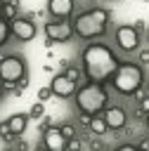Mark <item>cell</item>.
<instances>
[{"label": "cell", "mask_w": 149, "mask_h": 151, "mask_svg": "<svg viewBox=\"0 0 149 151\" xmlns=\"http://www.w3.org/2000/svg\"><path fill=\"white\" fill-rule=\"evenodd\" d=\"M80 59H83V73L88 76V80L90 83H102V85L111 80L114 71L121 64L118 57L102 42H90L83 50Z\"/></svg>", "instance_id": "obj_1"}, {"label": "cell", "mask_w": 149, "mask_h": 151, "mask_svg": "<svg viewBox=\"0 0 149 151\" xmlns=\"http://www.w3.org/2000/svg\"><path fill=\"white\" fill-rule=\"evenodd\" d=\"M73 33L83 40H95V38H102L106 33V26H109V12L104 7H92V9H85L80 12L73 21Z\"/></svg>", "instance_id": "obj_2"}, {"label": "cell", "mask_w": 149, "mask_h": 151, "mask_svg": "<svg viewBox=\"0 0 149 151\" xmlns=\"http://www.w3.org/2000/svg\"><path fill=\"white\" fill-rule=\"evenodd\" d=\"M114 90L118 94H125V97H132L135 92H140V87L144 85V71L140 64H132V61H121L118 68L114 71L111 80Z\"/></svg>", "instance_id": "obj_3"}, {"label": "cell", "mask_w": 149, "mask_h": 151, "mask_svg": "<svg viewBox=\"0 0 149 151\" xmlns=\"http://www.w3.org/2000/svg\"><path fill=\"white\" fill-rule=\"evenodd\" d=\"M106 104H109V92L104 90L102 83H88L80 90H76V106L80 109V113L97 116L106 109Z\"/></svg>", "instance_id": "obj_4"}, {"label": "cell", "mask_w": 149, "mask_h": 151, "mask_svg": "<svg viewBox=\"0 0 149 151\" xmlns=\"http://www.w3.org/2000/svg\"><path fill=\"white\" fill-rule=\"evenodd\" d=\"M24 76H26V64L21 57L7 54L0 59V80L5 83V87H14Z\"/></svg>", "instance_id": "obj_5"}, {"label": "cell", "mask_w": 149, "mask_h": 151, "mask_svg": "<svg viewBox=\"0 0 149 151\" xmlns=\"http://www.w3.org/2000/svg\"><path fill=\"white\" fill-rule=\"evenodd\" d=\"M45 35L50 42H66L73 35V26L69 19H52L45 24Z\"/></svg>", "instance_id": "obj_6"}, {"label": "cell", "mask_w": 149, "mask_h": 151, "mask_svg": "<svg viewBox=\"0 0 149 151\" xmlns=\"http://www.w3.org/2000/svg\"><path fill=\"white\" fill-rule=\"evenodd\" d=\"M9 35H14L21 42H28L35 38V24L26 17H14L9 19Z\"/></svg>", "instance_id": "obj_7"}, {"label": "cell", "mask_w": 149, "mask_h": 151, "mask_svg": "<svg viewBox=\"0 0 149 151\" xmlns=\"http://www.w3.org/2000/svg\"><path fill=\"white\" fill-rule=\"evenodd\" d=\"M116 45L123 52H132L140 47V31L137 26H118L116 28Z\"/></svg>", "instance_id": "obj_8"}, {"label": "cell", "mask_w": 149, "mask_h": 151, "mask_svg": "<svg viewBox=\"0 0 149 151\" xmlns=\"http://www.w3.org/2000/svg\"><path fill=\"white\" fill-rule=\"evenodd\" d=\"M76 87H78V83L69 80L64 73H57V76H52V80H50V90H52V94H54V97H61V99L73 97V94H76Z\"/></svg>", "instance_id": "obj_9"}, {"label": "cell", "mask_w": 149, "mask_h": 151, "mask_svg": "<svg viewBox=\"0 0 149 151\" xmlns=\"http://www.w3.org/2000/svg\"><path fill=\"white\" fill-rule=\"evenodd\" d=\"M102 118H104V123H106L109 130H123L125 123H128V113L121 106H106L102 111Z\"/></svg>", "instance_id": "obj_10"}, {"label": "cell", "mask_w": 149, "mask_h": 151, "mask_svg": "<svg viewBox=\"0 0 149 151\" xmlns=\"http://www.w3.org/2000/svg\"><path fill=\"white\" fill-rule=\"evenodd\" d=\"M43 144L47 146V151H66L69 139L61 134L59 127L50 125V127H45V132H43Z\"/></svg>", "instance_id": "obj_11"}, {"label": "cell", "mask_w": 149, "mask_h": 151, "mask_svg": "<svg viewBox=\"0 0 149 151\" xmlns=\"http://www.w3.org/2000/svg\"><path fill=\"white\" fill-rule=\"evenodd\" d=\"M47 12L52 19H69L73 14V0H47Z\"/></svg>", "instance_id": "obj_12"}, {"label": "cell", "mask_w": 149, "mask_h": 151, "mask_svg": "<svg viewBox=\"0 0 149 151\" xmlns=\"http://www.w3.org/2000/svg\"><path fill=\"white\" fill-rule=\"evenodd\" d=\"M26 125H28V113H12V116L5 120V127H7V132H9L12 137L24 134Z\"/></svg>", "instance_id": "obj_13"}, {"label": "cell", "mask_w": 149, "mask_h": 151, "mask_svg": "<svg viewBox=\"0 0 149 151\" xmlns=\"http://www.w3.org/2000/svg\"><path fill=\"white\" fill-rule=\"evenodd\" d=\"M88 127H90V130H92V132H95L97 137H102V134H104V132L109 130V127H106V123H104V118H102L99 113L90 118V123H88Z\"/></svg>", "instance_id": "obj_14"}, {"label": "cell", "mask_w": 149, "mask_h": 151, "mask_svg": "<svg viewBox=\"0 0 149 151\" xmlns=\"http://www.w3.org/2000/svg\"><path fill=\"white\" fill-rule=\"evenodd\" d=\"M7 38H9V21L5 17H0V47L7 42Z\"/></svg>", "instance_id": "obj_15"}, {"label": "cell", "mask_w": 149, "mask_h": 151, "mask_svg": "<svg viewBox=\"0 0 149 151\" xmlns=\"http://www.w3.org/2000/svg\"><path fill=\"white\" fill-rule=\"evenodd\" d=\"M43 113H45V106H43V101H35L33 106H31V111H28V118H43Z\"/></svg>", "instance_id": "obj_16"}, {"label": "cell", "mask_w": 149, "mask_h": 151, "mask_svg": "<svg viewBox=\"0 0 149 151\" xmlns=\"http://www.w3.org/2000/svg\"><path fill=\"white\" fill-rule=\"evenodd\" d=\"M2 17H5V19H7V17H9V19L17 17V7H14V2H5V5H2Z\"/></svg>", "instance_id": "obj_17"}, {"label": "cell", "mask_w": 149, "mask_h": 151, "mask_svg": "<svg viewBox=\"0 0 149 151\" xmlns=\"http://www.w3.org/2000/svg\"><path fill=\"white\" fill-rule=\"evenodd\" d=\"M64 76H66L69 80H73V83H78V80H80V68H76V66H69V68L64 71Z\"/></svg>", "instance_id": "obj_18"}, {"label": "cell", "mask_w": 149, "mask_h": 151, "mask_svg": "<svg viewBox=\"0 0 149 151\" xmlns=\"http://www.w3.org/2000/svg\"><path fill=\"white\" fill-rule=\"evenodd\" d=\"M50 97H52V90H50V85H47V87H40V90H38V101H47Z\"/></svg>", "instance_id": "obj_19"}, {"label": "cell", "mask_w": 149, "mask_h": 151, "mask_svg": "<svg viewBox=\"0 0 149 151\" xmlns=\"http://www.w3.org/2000/svg\"><path fill=\"white\" fill-rule=\"evenodd\" d=\"M59 130H61V134H64L66 139H73V134H76V127H73V125H69V123H66V125H61Z\"/></svg>", "instance_id": "obj_20"}, {"label": "cell", "mask_w": 149, "mask_h": 151, "mask_svg": "<svg viewBox=\"0 0 149 151\" xmlns=\"http://www.w3.org/2000/svg\"><path fill=\"white\" fill-rule=\"evenodd\" d=\"M137 113H140V116H147V113H149V94L140 101V111H137Z\"/></svg>", "instance_id": "obj_21"}, {"label": "cell", "mask_w": 149, "mask_h": 151, "mask_svg": "<svg viewBox=\"0 0 149 151\" xmlns=\"http://www.w3.org/2000/svg\"><path fill=\"white\" fill-rule=\"evenodd\" d=\"M69 149H71V151H78V149H80V142H78L76 137H73V139H69V144H66V151H69Z\"/></svg>", "instance_id": "obj_22"}, {"label": "cell", "mask_w": 149, "mask_h": 151, "mask_svg": "<svg viewBox=\"0 0 149 151\" xmlns=\"http://www.w3.org/2000/svg\"><path fill=\"white\" fill-rule=\"evenodd\" d=\"M114 151H137V146H132V144H121V146L114 149Z\"/></svg>", "instance_id": "obj_23"}, {"label": "cell", "mask_w": 149, "mask_h": 151, "mask_svg": "<svg viewBox=\"0 0 149 151\" xmlns=\"http://www.w3.org/2000/svg\"><path fill=\"white\" fill-rule=\"evenodd\" d=\"M140 149H144V151H149V139H144V142L140 144Z\"/></svg>", "instance_id": "obj_24"}, {"label": "cell", "mask_w": 149, "mask_h": 151, "mask_svg": "<svg viewBox=\"0 0 149 151\" xmlns=\"http://www.w3.org/2000/svg\"><path fill=\"white\" fill-rule=\"evenodd\" d=\"M33 151H47V146H45V144H40V146H35Z\"/></svg>", "instance_id": "obj_25"}, {"label": "cell", "mask_w": 149, "mask_h": 151, "mask_svg": "<svg viewBox=\"0 0 149 151\" xmlns=\"http://www.w3.org/2000/svg\"><path fill=\"white\" fill-rule=\"evenodd\" d=\"M2 94H5V83L0 80V97H2Z\"/></svg>", "instance_id": "obj_26"}, {"label": "cell", "mask_w": 149, "mask_h": 151, "mask_svg": "<svg viewBox=\"0 0 149 151\" xmlns=\"http://www.w3.org/2000/svg\"><path fill=\"white\" fill-rule=\"evenodd\" d=\"M144 123H147V127H149V113H147V116H144Z\"/></svg>", "instance_id": "obj_27"}, {"label": "cell", "mask_w": 149, "mask_h": 151, "mask_svg": "<svg viewBox=\"0 0 149 151\" xmlns=\"http://www.w3.org/2000/svg\"><path fill=\"white\" fill-rule=\"evenodd\" d=\"M2 5H5V2H2V0H0V17H2Z\"/></svg>", "instance_id": "obj_28"}, {"label": "cell", "mask_w": 149, "mask_h": 151, "mask_svg": "<svg viewBox=\"0 0 149 151\" xmlns=\"http://www.w3.org/2000/svg\"><path fill=\"white\" fill-rule=\"evenodd\" d=\"M5 151H17V149H5Z\"/></svg>", "instance_id": "obj_29"}, {"label": "cell", "mask_w": 149, "mask_h": 151, "mask_svg": "<svg viewBox=\"0 0 149 151\" xmlns=\"http://www.w3.org/2000/svg\"><path fill=\"white\" fill-rule=\"evenodd\" d=\"M142 2H149V0H142Z\"/></svg>", "instance_id": "obj_30"}, {"label": "cell", "mask_w": 149, "mask_h": 151, "mask_svg": "<svg viewBox=\"0 0 149 151\" xmlns=\"http://www.w3.org/2000/svg\"><path fill=\"white\" fill-rule=\"evenodd\" d=\"M147 38H149V31H147Z\"/></svg>", "instance_id": "obj_31"}]
</instances>
